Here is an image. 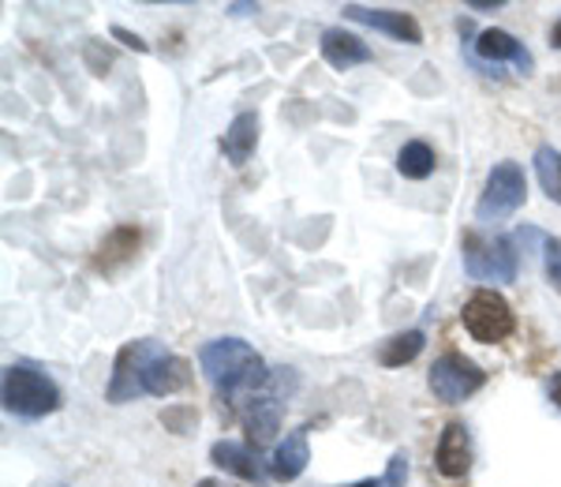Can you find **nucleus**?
Wrapping results in <instances>:
<instances>
[{"mask_svg": "<svg viewBox=\"0 0 561 487\" xmlns=\"http://www.w3.org/2000/svg\"><path fill=\"white\" fill-rule=\"evenodd\" d=\"M229 12H232V15H248V12H255V4H232Z\"/></svg>", "mask_w": 561, "mask_h": 487, "instance_id": "obj_29", "label": "nucleus"}, {"mask_svg": "<svg viewBox=\"0 0 561 487\" xmlns=\"http://www.w3.org/2000/svg\"><path fill=\"white\" fill-rule=\"evenodd\" d=\"M161 423H165V428H173L176 435H187V431H192L195 423H198V417H195L192 405H176V409H165V412H161Z\"/></svg>", "mask_w": 561, "mask_h": 487, "instance_id": "obj_23", "label": "nucleus"}, {"mask_svg": "<svg viewBox=\"0 0 561 487\" xmlns=\"http://www.w3.org/2000/svg\"><path fill=\"white\" fill-rule=\"evenodd\" d=\"M472 60L479 68H486V76H491V68H497V65H513L520 76H531V68H536V60H531V53L524 49V42L513 38L510 31H497V26L483 31L472 42Z\"/></svg>", "mask_w": 561, "mask_h": 487, "instance_id": "obj_8", "label": "nucleus"}, {"mask_svg": "<svg viewBox=\"0 0 561 487\" xmlns=\"http://www.w3.org/2000/svg\"><path fill=\"white\" fill-rule=\"evenodd\" d=\"M348 487H370V480H359V484H348Z\"/></svg>", "mask_w": 561, "mask_h": 487, "instance_id": "obj_31", "label": "nucleus"}, {"mask_svg": "<svg viewBox=\"0 0 561 487\" xmlns=\"http://www.w3.org/2000/svg\"><path fill=\"white\" fill-rule=\"evenodd\" d=\"M319 49H322V60L330 68H337V71H348V68H356V65H370V45L359 38V34H352V31H341V26H330V31H322V42H319Z\"/></svg>", "mask_w": 561, "mask_h": 487, "instance_id": "obj_12", "label": "nucleus"}, {"mask_svg": "<svg viewBox=\"0 0 561 487\" xmlns=\"http://www.w3.org/2000/svg\"><path fill=\"white\" fill-rule=\"evenodd\" d=\"M192 383V364L184 356L169 353L165 346H153V353L147 356V367H142V394H153V398H169V394L184 390Z\"/></svg>", "mask_w": 561, "mask_h": 487, "instance_id": "obj_9", "label": "nucleus"}, {"mask_svg": "<svg viewBox=\"0 0 561 487\" xmlns=\"http://www.w3.org/2000/svg\"><path fill=\"white\" fill-rule=\"evenodd\" d=\"M431 394L446 405H460L465 398H472L476 390H483L486 383V372L479 364H472L465 353H442L438 360L431 364Z\"/></svg>", "mask_w": 561, "mask_h": 487, "instance_id": "obj_6", "label": "nucleus"}, {"mask_svg": "<svg viewBox=\"0 0 561 487\" xmlns=\"http://www.w3.org/2000/svg\"><path fill=\"white\" fill-rule=\"evenodd\" d=\"M341 12H345V20H352V23H364V26H370V31L389 34L393 42H404V45L423 42V26L415 23L409 12H393V8H367V4H345Z\"/></svg>", "mask_w": 561, "mask_h": 487, "instance_id": "obj_10", "label": "nucleus"}, {"mask_svg": "<svg viewBox=\"0 0 561 487\" xmlns=\"http://www.w3.org/2000/svg\"><path fill=\"white\" fill-rule=\"evenodd\" d=\"M4 409L12 417H23V420H38V417H49V412L60 409V390L49 375L38 372L31 364H12L4 372Z\"/></svg>", "mask_w": 561, "mask_h": 487, "instance_id": "obj_3", "label": "nucleus"}, {"mask_svg": "<svg viewBox=\"0 0 561 487\" xmlns=\"http://www.w3.org/2000/svg\"><path fill=\"white\" fill-rule=\"evenodd\" d=\"M153 346H158L153 338H139V341H128V346L116 353L113 375H108V386H105V398L113 405L142 398V367H147V356L153 353Z\"/></svg>", "mask_w": 561, "mask_h": 487, "instance_id": "obj_7", "label": "nucleus"}, {"mask_svg": "<svg viewBox=\"0 0 561 487\" xmlns=\"http://www.w3.org/2000/svg\"><path fill=\"white\" fill-rule=\"evenodd\" d=\"M524 200H528V180H524V169L517 161H497V166L486 173L483 195L476 203V218L479 222H502L510 214H517Z\"/></svg>", "mask_w": 561, "mask_h": 487, "instance_id": "obj_5", "label": "nucleus"}, {"mask_svg": "<svg viewBox=\"0 0 561 487\" xmlns=\"http://www.w3.org/2000/svg\"><path fill=\"white\" fill-rule=\"evenodd\" d=\"M195 487H232V484H225V480H198Z\"/></svg>", "mask_w": 561, "mask_h": 487, "instance_id": "obj_30", "label": "nucleus"}, {"mask_svg": "<svg viewBox=\"0 0 561 487\" xmlns=\"http://www.w3.org/2000/svg\"><path fill=\"white\" fill-rule=\"evenodd\" d=\"M423 346H427L423 330H401V333H393V338H386L382 346H378V364H382V367H404V364H412V360L423 353Z\"/></svg>", "mask_w": 561, "mask_h": 487, "instance_id": "obj_18", "label": "nucleus"}, {"mask_svg": "<svg viewBox=\"0 0 561 487\" xmlns=\"http://www.w3.org/2000/svg\"><path fill=\"white\" fill-rule=\"evenodd\" d=\"M210 462L217 468H225V473L240 476V480L255 484V487L266 484V468H262L255 450L243 446V443H232V439H217V443L210 446Z\"/></svg>", "mask_w": 561, "mask_h": 487, "instance_id": "obj_14", "label": "nucleus"}, {"mask_svg": "<svg viewBox=\"0 0 561 487\" xmlns=\"http://www.w3.org/2000/svg\"><path fill=\"white\" fill-rule=\"evenodd\" d=\"M550 45H554V49H561V20L550 26Z\"/></svg>", "mask_w": 561, "mask_h": 487, "instance_id": "obj_28", "label": "nucleus"}, {"mask_svg": "<svg viewBox=\"0 0 561 487\" xmlns=\"http://www.w3.org/2000/svg\"><path fill=\"white\" fill-rule=\"evenodd\" d=\"M434 468H438L446 480H460V476L472 468V439H468L465 423H446L438 439V450H434Z\"/></svg>", "mask_w": 561, "mask_h": 487, "instance_id": "obj_11", "label": "nucleus"}, {"mask_svg": "<svg viewBox=\"0 0 561 487\" xmlns=\"http://www.w3.org/2000/svg\"><path fill=\"white\" fill-rule=\"evenodd\" d=\"M536 177H539L542 192H547V200L561 206V150L558 147L536 150Z\"/></svg>", "mask_w": 561, "mask_h": 487, "instance_id": "obj_20", "label": "nucleus"}, {"mask_svg": "<svg viewBox=\"0 0 561 487\" xmlns=\"http://www.w3.org/2000/svg\"><path fill=\"white\" fill-rule=\"evenodd\" d=\"M198 367H203L206 383H210L221 398H237V394L259 390V386L270 383V372H266V364H262V356L240 338L206 341L203 353H198Z\"/></svg>", "mask_w": 561, "mask_h": 487, "instance_id": "obj_1", "label": "nucleus"}, {"mask_svg": "<svg viewBox=\"0 0 561 487\" xmlns=\"http://www.w3.org/2000/svg\"><path fill=\"white\" fill-rule=\"evenodd\" d=\"M259 113H240L232 116V124L221 135V155L232 161V166H243L259 147Z\"/></svg>", "mask_w": 561, "mask_h": 487, "instance_id": "obj_16", "label": "nucleus"}, {"mask_svg": "<svg viewBox=\"0 0 561 487\" xmlns=\"http://www.w3.org/2000/svg\"><path fill=\"white\" fill-rule=\"evenodd\" d=\"M243 428H248V443L251 446H266L280 428V401L274 398H255L243 412Z\"/></svg>", "mask_w": 561, "mask_h": 487, "instance_id": "obj_17", "label": "nucleus"}, {"mask_svg": "<svg viewBox=\"0 0 561 487\" xmlns=\"http://www.w3.org/2000/svg\"><path fill=\"white\" fill-rule=\"evenodd\" d=\"M113 38H116V42H124V45H128V49H135V53H150V45L142 42L139 34H131L128 26H113Z\"/></svg>", "mask_w": 561, "mask_h": 487, "instance_id": "obj_25", "label": "nucleus"}, {"mask_svg": "<svg viewBox=\"0 0 561 487\" xmlns=\"http://www.w3.org/2000/svg\"><path fill=\"white\" fill-rule=\"evenodd\" d=\"M550 401H554L558 409H561V372H558L554 378H550Z\"/></svg>", "mask_w": 561, "mask_h": 487, "instance_id": "obj_27", "label": "nucleus"}, {"mask_svg": "<svg viewBox=\"0 0 561 487\" xmlns=\"http://www.w3.org/2000/svg\"><path fill=\"white\" fill-rule=\"evenodd\" d=\"M542 267H547L550 285L561 288V237H547V240H542Z\"/></svg>", "mask_w": 561, "mask_h": 487, "instance_id": "obj_22", "label": "nucleus"}, {"mask_svg": "<svg viewBox=\"0 0 561 487\" xmlns=\"http://www.w3.org/2000/svg\"><path fill=\"white\" fill-rule=\"evenodd\" d=\"M460 322L479 346H497V341L513 338V330H517V315H513L510 301L502 293H494V288H476L465 301V308H460Z\"/></svg>", "mask_w": 561, "mask_h": 487, "instance_id": "obj_4", "label": "nucleus"}, {"mask_svg": "<svg viewBox=\"0 0 561 487\" xmlns=\"http://www.w3.org/2000/svg\"><path fill=\"white\" fill-rule=\"evenodd\" d=\"M434 166H438V161H434V150L423 139H412L397 150V173L409 177V180H427L434 173Z\"/></svg>", "mask_w": 561, "mask_h": 487, "instance_id": "obj_19", "label": "nucleus"}, {"mask_svg": "<svg viewBox=\"0 0 561 487\" xmlns=\"http://www.w3.org/2000/svg\"><path fill=\"white\" fill-rule=\"evenodd\" d=\"M139 244H142V233L135 229V225H116V229L105 233V240L98 244L94 270H102V274H116V270H124L135 256H139Z\"/></svg>", "mask_w": 561, "mask_h": 487, "instance_id": "obj_13", "label": "nucleus"}, {"mask_svg": "<svg viewBox=\"0 0 561 487\" xmlns=\"http://www.w3.org/2000/svg\"><path fill=\"white\" fill-rule=\"evenodd\" d=\"M460 259H465V270L468 278L476 282H494V285H505V282H517L520 274V251H517V240L513 237H486L479 229H468L460 237Z\"/></svg>", "mask_w": 561, "mask_h": 487, "instance_id": "obj_2", "label": "nucleus"}, {"mask_svg": "<svg viewBox=\"0 0 561 487\" xmlns=\"http://www.w3.org/2000/svg\"><path fill=\"white\" fill-rule=\"evenodd\" d=\"M404 480H409V454L397 450L386 462V473L378 476V480H370V487H404Z\"/></svg>", "mask_w": 561, "mask_h": 487, "instance_id": "obj_21", "label": "nucleus"}, {"mask_svg": "<svg viewBox=\"0 0 561 487\" xmlns=\"http://www.w3.org/2000/svg\"><path fill=\"white\" fill-rule=\"evenodd\" d=\"M87 60L94 68V76H105V68L113 65V53H98V42H87Z\"/></svg>", "mask_w": 561, "mask_h": 487, "instance_id": "obj_24", "label": "nucleus"}, {"mask_svg": "<svg viewBox=\"0 0 561 487\" xmlns=\"http://www.w3.org/2000/svg\"><path fill=\"white\" fill-rule=\"evenodd\" d=\"M468 8H476V12H497V8H505V0H468Z\"/></svg>", "mask_w": 561, "mask_h": 487, "instance_id": "obj_26", "label": "nucleus"}, {"mask_svg": "<svg viewBox=\"0 0 561 487\" xmlns=\"http://www.w3.org/2000/svg\"><path fill=\"white\" fill-rule=\"evenodd\" d=\"M307 462H311V446H307V428H296L285 435V443L274 446V457H270V476L277 484H293L296 476H304Z\"/></svg>", "mask_w": 561, "mask_h": 487, "instance_id": "obj_15", "label": "nucleus"}]
</instances>
